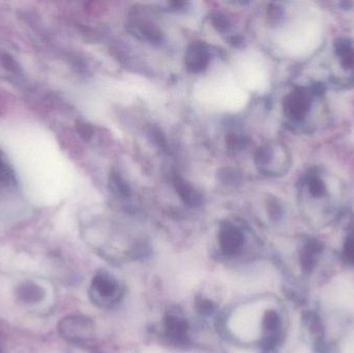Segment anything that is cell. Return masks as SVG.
Returning a JSON list of instances; mask_svg holds the SVG:
<instances>
[{
	"label": "cell",
	"instance_id": "cell-2",
	"mask_svg": "<svg viewBox=\"0 0 354 353\" xmlns=\"http://www.w3.org/2000/svg\"><path fill=\"white\" fill-rule=\"evenodd\" d=\"M58 331L68 341L81 343L95 335V323L83 315H71L60 321Z\"/></svg>",
	"mask_w": 354,
	"mask_h": 353
},
{
	"label": "cell",
	"instance_id": "cell-8",
	"mask_svg": "<svg viewBox=\"0 0 354 353\" xmlns=\"http://www.w3.org/2000/svg\"><path fill=\"white\" fill-rule=\"evenodd\" d=\"M109 184L112 191L118 196L128 197L130 195L131 190L128 182L118 173L112 171L109 176Z\"/></svg>",
	"mask_w": 354,
	"mask_h": 353
},
{
	"label": "cell",
	"instance_id": "cell-5",
	"mask_svg": "<svg viewBox=\"0 0 354 353\" xmlns=\"http://www.w3.org/2000/svg\"><path fill=\"white\" fill-rule=\"evenodd\" d=\"M209 59V52L206 46L202 43H194L185 54V66L189 72H202L205 70Z\"/></svg>",
	"mask_w": 354,
	"mask_h": 353
},
{
	"label": "cell",
	"instance_id": "cell-10",
	"mask_svg": "<svg viewBox=\"0 0 354 353\" xmlns=\"http://www.w3.org/2000/svg\"><path fill=\"white\" fill-rule=\"evenodd\" d=\"M198 306H199V310L201 311L203 314H210V313L214 312V305L208 300H200V302L198 303Z\"/></svg>",
	"mask_w": 354,
	"mask_h": 353
},
{
	"label": "cell",
	"instance_id": "cell-4",
	"mask_svg": "<svg viewBox=\"0 0 354 353\" xmlns=\"http://www.w3.org/2000/svg\"><path fill=\"white\" fill-rule=\"evenodd\" d=\"M165 335L176 345H187L189 341V325L187 319L178 312L168 313L164 321Z\"/></svg>",
	"mask_w": 354,
	"mask_h": 353
},
{
	"label": "cell",
	"instance_id": "cell-1",
	"mask_svg": "<svg viewBox=\"0 0 354 353\" xmlns=\"http://www.w3.org/2000/svg\"><path fill=\"white\" fill-rule=\"evenodd\" d=\"M89 296L97 306L109 308L122 300L124 286L113 276L101 271L91 282Z\"/></svg>",
	"mask_w": 354,
	"mask_h": 353
},
{
	"label": "cell",
	"instance_id": "cell-7",
	"mask_svg": "<svg viewBox=\"0 0 354 353\" xmlns=\"http://www.w3.org/2000/svg\"><path fill=\"white\" fill-rule=\"evenodd\" d=\"M174 186H176V192L178 193L179 197L183 199V202L187 203L189 207H197L200 204L201 197L187 180H183L180 176H176Z\"/></svg>",
	"mask_w": 354,
	"mask_h": 353
},
{
	"label": "cell",
	"instance_id": "cell-3",
	"mask_svg": "<svg viewBox=\"0 0 354 353\" xmlns=\"http://www.w3.org/2000/svg\"><path fill=\"white\" fill-rule=\"evenodd\" d=\"M218 247L226 256L232 257L243 250L245 236L243 231L233 224H224L218 231Z\"/></svg>",
	"mask_w": 354,
	"mask_h": 353
},
{
	"label": "cell",
	"instance_id": "cell-6",
	"mask_svg": "<svg viewBox=\"0 0 354 353\" xmlns=\"http://www.w3.org/2000/svg\"><path fill=\"white\" fill-rule=\"evenodd\" d=\"M17 296L25 304H37L45 298V290L33 282H25L19 286Z\"/></svg>",
	"mask_w": 354,
	"mask_h": 353
},
{
	"label": "cell",
	"instance_id": "cell-11",
	"mask_svg": "<svg viewBox=\"0 0 354 353\" xmlns=\"http://www.w3.org/2000/svg\"><path fill=\"white\" fill-rule=\"evenodd\" d=\"M228 144L231 149H239L243 145V140L239 139L237 136H229L228 137Z\"/></svg>",
	"mask_w": 354,
	"mask_h": 353
},
{
	"label": "cell",
	"instance_id": "cell-9",
	"mask_svg": "<svg viewBox=\"0 0 354 353\" xmlns=\"http://www.w3.org/2000/svg\"><path fill=\"white\" fill-rule=\"evenodd\" d=\"M212 22L218 31L227 30L229 28V25H230L228 18L225 15L221 14V12L212 14Z\"/></svg>",
	"mask_w": 354,
	"mask_h": 353
}]
</instances>
